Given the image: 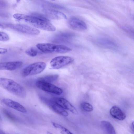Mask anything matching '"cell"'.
<instances>
[{
  "instance_id": "1",
  "label": "cell",
  "mask_w": 134,
  "mask_h": 134,
  "mask_svg": "<svg viewBox=\"0 0 134 134\" xmlns=\"http://www.w3.org/2000/svg\"><path fill=\"white\" fill-rule=\"evenodd\" d=\"M13 16L17 20H24L37 28L50 31L56 30L55 27L49 22L48 19L39 14H35L29 15L15 13Z\"/></svg>"
},
{
  "instance_id": "2",
  "label": "cell",
  "mask_w": 134,
  "mask_h": 134,
  "mask_svg": "<svg viewBox=\"0 0 134 134\" xmlns=\"http://www.w3.org/2000/svg\"><path fill=\"white\" fill-rule=\"evenodd\" d=\"M0 86L20 97L24 98L26 97V92L23 88L11 79L0 77Z\"/></svg>"
},
{
  "instance_id": "3",
  "label": "cell",
  "mask_w": 134,
  "mask_h": 134,
  "mask_svg": "<svg viewBox=\"0 0 134 134\" xmlns=\"http://www.w3.org/2000/svg\"><path fill=\"white\" fill-rule=\"evenodd\" d=\"M36 46L40 51L45 53H65L72 50L66 46L50 43H38Z\"/></svg>"
},
{
  "instance_id": "4",
  "label": "cell",
  "mask_w": 134,
  "mask_h": 134,
  "mask_svg": "<svg viewBox=\"0 0 134 134\" xmlns=\"http://www.w3.org/2000/svg\"><path fill=\"white\" fill-rule=\"evenodd\" d=\"M46 66V63L43 62H36L31 64L23 69L21 74L24 77L38 74L42 72Z\"/></svg>"
},
{
  "instance_id": "5",
  "label": "cell",
  "mask_w": 134,
  "mask_h": 134,
  "mask_svg": "<svg viewBox=\"0 0 134 134\" xmlns=\"http://www.w3.org/2000/svg\"><path fill=\"white\" fill-rule=\"evenodd\" d=\"M74 61V58L71 57L59 56L53 58L50 62V64L52 68L57 69L67 65Z\"/></svg>"
},
{
  "instance_id": "6",
  "label": "cell",
  "mask_w": 134,
  "mask_h": 134,
  "mask_svg": "<svg viewBox=\"0 0 134 134\" xmlns=\"http://www.w3.org/2000/svg\"><path fill=\"white\" fill-rule=\"evenodd\" d=\"M8 27L18 32L26 34L35 35L40 33L38 29L23 24H8L5 25Z\"/></svg>"
},
{
  "instance_id": "7",
  "label": "cell",
  "mask_w": 134,
  "mask_h": 134,
  "mask_svg": "<svg viewBox=\"0 0 134 134\" xmlns=\"http://www.w3.org/2000/svg\"><path fill=\"white\" fill-rule=\"evenodd\" d=\"M35 84L38 88L46 92L57 95H60L63 92L62 89L50 83L37 80Z\"/></svg>"
},
{
  "instance_id": "8",
  "label": "cell",
  "mask_w": 134,
  "mask_h": 134,
  "mask_svg": "<svg viewBox=\"0 0 134 134\" xmlns=\"http://www.w3.org/2000/svg\"><path fill=\"white\" fill-rule=\"evenodd\" d=\"M68 23L69 27L74 30L83 31L87 28V25L84 22L76 18L73 17L69 19Z\"/></svg>"
},
{
  "instance_id": "9",
  "label": "cell",
  "mask_w": 134,
  "mask_h": 134,
  "mask_svg": "<svg viewBox=\"0 0 134 134\" xmlns=\"http://www.w3.org/2000/svg\"><path fill=\"white\" fill-rule=\"evenodd\" d=\"M53 100L64 109L69 110L74 114H78V111L65 98H54Z\"/></svg>"
},
{
  "instance_id": "10",
  "label": "cell",
  "mask_w": 134,
  "mask_h": 134,
  "mask_svg": "<svg viewBox=\"0 0 134 134\" xmlns=\"http://www.w3.org/2000/svg\"><path fill=\"white\" fill-rule=\"evenodd\" d=\"M45 103L52 110L57 113L64 116L69 114L66 110L52 100H45Z\"/></svg>"
},
{
  "instance_id": "11",
  "label": "cell",
  "mask_w": 134,
  "mask_h": 134,
  "mask_svg": "<svg viewBox=\"0 0 134 134\" xmlns=\"http://www.w3.org/2000/svg\"><path fill=\"white\" fill-rule=\"evenodd\" d=\"M23 64L20 61L0 62V70H14L20 68Z\"/></svg>"
},
{
  "instance_id": "12",
  "label": "cell",
  "mask_w": 134,
  "mask_h": 134,
  "mask_svg": "<svg viewBox=\"0 0 134 134\" xmlns=\"http://www.w3.org/2000/svg\"><path fill=\"white\" fill-rule=\"evenodd\" d=\"M2 102L8 107L22 113H26L27 111L25 108L19 103L8 98L2 99Z\"/></svg>"
},
{
  "instance_id": "13",
  "label": "cell",
  "mask_w": 134,
  "mask_h": 134,
  "mask_svg": "<svg viewBox=\"0 0 134 134\" xmlns=\"http://www.w3.org/2000/svg\"><path fill=\"white\" fill-rule=\"evenodd\" d=\"M43 10L47 16L52 19H58L67 18L65 14L57 10L50 9H44Z\"/></svg>"
},
{
  "instance_id": "14",
  "label": "cell",
  "mask_w": 134,
  "mask_h": 134,
  "mask_svg": "<svg viewBox=\"0 0 134 134\" xmlns=\"http://www.w3.org/2000/svg\"><path fill=\"white\" fill-rule=\"evenodd\" d=\"M110 115L115 118L120 120H124L126 117L125 113L118 107L113 106L110 110Z\"/></svg>"
},
{
  "instance_id": "15",
  "label": "cell",
  "mask_w": 134,
  "mask_h": 134,
  "mask_svg": "<svg viewBox=\"0 0 134 134\" xmlns=\"http://www.w3.org/2000/svg\"><path fill=\"white\" fill-rule=\"evenodd\" d=\"M101 126L103 131L106 133L115 134V130L113 125L109 122L103 121L101 122Z\"/></svg>"
},
{
  "instance_id": "16",
  "label": "cell",
  "mask_w": 134,
  "mask_h": 134,
  "mask_svg": "<svg viewBox=\"0 0 134 134\" xmlns=\"http://www.w3.org/2000/svg\"><path fill=\"white\" fill-rule=\"evenodd\" d=\"M58 77L59 75H52L40 77L37 80L51 83L57 80Z\"/></svg>"
},
{
  "instance_id": "17",
  "label": "cell",
  "mask_w": 134,
  "mask_h": 134,
  "mask_svg": "<svg viewBox=\"0 0 134 134\" xmlns=\"http://www.w3.org/2000/svg\"><path fill=\"white\" fill-rule=\"evenodd\" d=\"M100 41V43H102L103 45L106 47L110 48H113L116 47V45L115 43L109 40H107V39H102L101 40H100L99 41Z\"/></svg>"
},
{
  "instance_id": "18",
  "label": "cell",
  "mask_w": 134,
  "mask_h": 134,
  "mask_svg": "<svg viewBox=\"0 0 134 134\" xmlns=\"http://www.w3.org/2000/svg\"><path fill=\"white\" fill-rule=\"evenodd\" d=\"M2 111L6 117L11 121L15 122L18 120L16 117L8 110L3 109H2Z\"/></svg>"
},
{
  "instance_id": "19",
  "label": "cell",
  "mask_w": 134,
  "mask_h": 134,
  "mask_svg": "<svg viewBox=\"0 0 134 134\" xmlns=\"http://www.w3.org/2000/svg\"><path fill=\"white\" fill-rule=\"evenodd\" d=\"M52 123L53 125L55 128L60 130L62 132H63L64 133V132L67 134H72V133L69 130L62 125L53 122H52Z\"/></svg>"
},
{
  "instance_id": "20",
  "label": "cell",
  "mask_w": 134,
  "mask_h": 134,
  "mask_svg": "<svg viewBox=\"0 0 134 134\" xmlns=\"http://www.w3.org/2000/svg\"><path fill=\"white\" fill-rule=\"evenodd\" d=\"M81 106L82 109L86 111H91L93 110V108L92 105L88 102H82L81 104Z\"/></svg>"
},
{
  "instance_id": "21",
  "label": "cell",
  "mask_w": 134,
  "mask_h": 134,
  "mask_svg": "<svg viewBox=\"0 0 134 134\" xmlns=\"http://www.w3.org/2000/svg\"><path fill=\"white\" fill-rule=\"evenodd\" d=\"M25 53L29 56L34 57L37 55L38 52L36 48L32 47L27 49L25 51Z\"/></svg>"
},
{
  "instance_id": "22",
  "label": "cell",
  "mask_w": 134,
  "mask_h": 134,
  "mask_svg": "<svg viewBox=\"0 0 134 134\" xmlns=\"http://www.w3.org/2000/svg\"><path fill=\"white\" fill-rule=\"evenodd\" d=\"M9 39V37L8 35L5 32L0 31V41H6Z\"/></svg>"
},
{
  "instance_id": "23",
  "label": "cell",
  "mask_w": 134,
  "mask_h": 134,
  "mask_svg": "<svg viewBox=\"0 0 134 134\" xmlns=\"http://www.w3.org/2000/svg\"><path fill=\"white\" fill-rule=\"evenodd\" d=\"M8 52L7 49L5 48L0 47V54H5Z\"/></svg>"
},
{
  "instance_id": "24",
  "label": "cell",
  "mask_w": 134,
  "mask_h": 134,
  "mask_svg": "<svg viewBox=\"0 0 134 134\" xmlns=\"http://www.w3.org/2000/svg\"><path fill=\"white\" fill-rule=\"evenodd\" d=\"M5 133L4 132L0 129V134H4Z\"/></svg>"
},
{
  "instance_id": "25",
  "label": "cell",
  "mask_w": 134,
  "mask_h": 134,
  "mask_svg": "<svg viewBox=\"0 0 134 134\" xmlns=\"http://www.w3.org/2000/svg\"><path fill=\"white\" fill-rule=\"evenodd\" d=\"M133 122H132V123L131 124V126H132V130L133 131H134V128H133Z\"/></svg>"
},
{
  "instance_id": "26",
  "label": "cell",
  "mask_w": 134,
  "mask_h": 134,
  "mask_svg": "<svg viewBox=\"0 0 134 134\" xmlns=\"http://www.w3.org/2000/svg\"><path fill=\"white\" fill-rule=\"evenodd\" d=\"M0 28H3V26L1 24H0Z\"/></svg>"
},
{
  "instance_id": "27",
  "label": "cell",
  "mask_w": 134,
  "mask_h": 134,
  "mask_svg": "<svg viewBox=\"0 0 134 134\" xmlns=\"http://www.w3.org/2000/svg\"><path fill=\"white\" fill-rule=\"evenodd\" d=\"M2 118L1 117V116H0V120H2Z\"/></svg>"
},
{
  "instance_id": "28",
  "label": "cell",
  "mask_w": 134,
  "mask_h": 134,
  "mask_svg": "<svg viewBox=\"0 0 134 134\" xmlns=\"http://www.w3.org/2000/svg\"><path fill=\"white\" fill-rule=\"evenodd\" d=\"M52 0V1H54L55 0Z\"/></svg>"
}]
</instances>
